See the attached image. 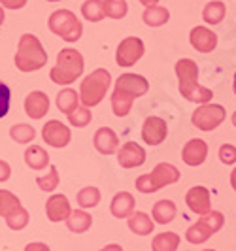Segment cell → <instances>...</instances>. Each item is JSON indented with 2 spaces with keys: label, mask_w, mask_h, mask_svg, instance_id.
<instances>
[{
  "label": "cell",
  "mask_w": 236,
  "mask_h": 251,
  "mask_svg": "<svg viewBox=\"0 0 236 251\" xmlns=\"http://www.w3.org/2000/svg\"><path fill=\"white\" fill-rule=\"evenodd\" d=\"M149 91V81L140 74H121L112 93V110L117 117L129 115L136 99Z\"/></svg>",
  "instance_id": "obj_1"
},
{
  "label": "cell",
  "mask_w": 236,
  "mask_h": 251,
  "mask_svg": "<svg viewBox=\"0 0 236 251\" xmlns=\"http://www.w3.org/2000/svg\"><path fill=\"white\" fill-rule=\"evenodd\" d=\"M176 75L180 81L182 97L195 104H208L213 97V91L199 85V66L193 59H180L176 63Z\"/></svg>",
  "instance_id": "obj_2"
},
{
  "label": "cell",
  "mask_w": 236,
  "mask_h": 251,
  "mask_svg": "<svg viewBox=\"0 0 236 251\" xmlns=\"http://www.w3.org/2000/svg\"><path fill=\"white\" fill-rule=\"evenodd\" d=\"M48 63V53L34 34H23L15 51V68L21 72H36Z\"/></svg>",
  "instance_id": "obj_3"
},
{
  "label": "cell",
  "mask_w": 236,
  "mask_h": 251,
  "mask_svg": "<svg viewBox=\"0 0 236 251\" xmlns=\"http://www.w3.org/2000/svg\"><path fill=\"white\" fill-rule=\"evenodd\" d=\"M83 68H85L83 55L72 48H66L57 55V63L51 68L50 77L57 85H70L83 74Z\"/></svg>",
  "instance_id": "obj_4"
},
{
  "label": "cell",
  "mask_w": 236,
  "mask_h": 251,
  "mask_svg": "<svg viewBox=\"0 0 236 251\" xmlns=\"http://www.w3.org/2000/svg\"><path fill=\"white\" fill-rule=\"evenodd\" d=\"M112 85V74L106 68H97L83 77L79 85V102L85 108H95L104 100L108 89Z\"/></svg>",
  "instance_id": "obj_5"
},
{
  "label": "cell",
  "mask_w": 236,
  "mask_h": 251,
  "mask_svg": "<svg viewBox=\"0 0 236 251\" xmlns=\"http://www.w3.org/2000/svg\"><path fill=\"white\" fill-rule=\"evenodd\" d=\"M50 30L59 36L64 42H78L81 34H83V25L81 21L76 17L74 12L70 10H57L50 15V21H48Z\"/></svg>",
  "instance_id": "obj_6"
},
{
  "label": "cell",
  "mask_w": 236,
  "mask_h": 251,
  "mask_svg": "<svg viewBox=\"0 0 236 251\" xmlns=\"http://www.w3.org/2000/svg\"><path fill=\"white\" fill-rule=\"evenodd\" d=\"M225 117H227V112H225L221 104L208 102V104H200L199 108L193 112L191 123L200 130H204V132H211L223 123Z\"/></svg>",
  "instance_id": "obj_7"
},
{
  "label": "cell",
  "mask_w": 236,
  "mask_h": 251,
  "mask_svg": "<svg viewBox=\"0 0 236 251\" xmlns=\"http://www.w3.org/2000/svg\"><path fill=\"white\" fill-rule=\"evenodd\" d=\"M146 46L138 36H129L119 42L117 51H115V63L121 68H131L144 57Z\"/></svg>",
  "instance_id": "obj_8"
},
{
  "label": "cell",
  "mask_w": 236,
  "mask_h": 251,
  "mask_svg": "<svg viewBox=\"0 0 236 251\" xmlns=\"http://www.w3.org/2000/svg\"><path fill=\"white\" fill-rule=\"evenodd\" d=\"M42 138L44 142L51 146V148H66L70 144V138H72V132H70V126H66L62 121L59 119H51L48 121L44 128H42Z\"/></svg>",
  "instance_id": "obj_9"
},
{
  "label": "cell",
  "mask_w": 236,
  "mask_h": 251,
  "mask_svg": "<svg viewBox=\"0 0 236 251\" xmlns=\"http://www.w3.org/2000/svg\"><path fill=\"white\" fill-rule=\"evenodd\" d=\"M168 136V125L162 117L157 115H149L142 125V140L148 146H159Z\"/></svg>",
  "instance_id": "obj_10"
},
{
  "label": "cell",
  "mask_w": 236,
  "mask_h": 251,
  "mask_svg": "<svg viewBox=\"0 0 236 251\" xmlns=\"http://www.w3.org/2000/svg\"><path fill=\"white\" fill-rule=\"evenodd\" d=\"M117 163L123 168H138L146 163V150L136 142H127L117 150Z\"/></svg>",
  "instance_id": "obj_11"
},
{
  "label": "cell",
  "mask_w": 236,
  "mask_h": 251,
  "mask_svg": "<svg viewBox=\"0 0 236 251\" xmlns=\"http://www.w3.org/2000/svg\"><path fill=\"white\" fill-rule=\"evenodd\" d=\"M189 42L193 50H197L199 53H211L217 48V34L208 26L200 25L189 32Z\"/></svg>",
  "instance_id": "obj_12"
},
{
  "label": "cell",
  "mask_w": 236,
  "mask_h": 251,
  "mask_svg": "<svg viewBox=\"0 0 236 251\" xmlns=\"http://www.w3.org/2000/svg\"><path fill=\"white\" fill-rule=\"evenodd\" d=\"M185 202H187V208L197 215H202L211 210L210 191H208V187H202V185L189 189L185 195Z\"/></svg>",
  "instance_id": "obj_13"
},
{
  "label": "cell",
  "mask_w": 236,
  "mask_h": 251,
  "mask_svg": "<svg viewBox=\"0 0 236 251\" xmlns=\"http://www.w3.org/2000/svg\"><path fill=\"white\" fill-rule=\"evenodd\" d=\"M208 157V144L202 138H191L182 150V161L187 166H200Z\"/></svg>",
  "instance_id": "obj_14"
},
{
  "label": "cell",
  "mask_w": 236,
  "mask_h": 251,
  "mask_svg": "<svg viewBox=\"0 0 236 251\" xmlns=\"http://www.w3.org/2000/svg\"><path fill=\"white\" fill-rule=\"evenodd\" d=\"M70 214H72V208H70V202L64 195H51L48 199V202H46V217L50 219L51 223L66 221Z\"/></svg>",
  "instance_id": "obj_15"
},
{
  "label": "cell",
  "mask_w": 236,
  "mask_h": 251,
  "mask_svg": "<svg viewBox=\"0 0 236 251\" xmlns=\"http://www.w3.org/2000/svg\"><path fill=\"white\" fill-rule=\"evenodd\" d=\"M93 146L95 150L102 155H113L119 150V136L115 134V130L110 126H102L95 132L93 136Z\"/></svg>",
  "instance_id": "obj_16"
},
{
  "label": "cell",
  "mask_w": 236,
  "mask_h": 251,
  "mask_svg": "<svg viewBox=\"0 0 236 251\" xmlns=\"http://www.w3.org/2000/svg\"><path fill=\"white\" fill-rule=\"evenodd\" d=\"M149 179H151L153 187L159 191L166 185H172L176 181H180V170L170 163H159L153 168V172L149 174Z\"/></svg>",
  "instance_id": "obj_17"
},
{
  "label": "cell",
  "mask_w": 236,
  "mask_h": 251,
  "mask_svg": "<svg viewBox=\"0 0 236 251\" xmlns=\"http://www.w3.org/2000/svg\"><path fill=\"white\" fill-rule=\"evenodd\" d=\"M50 112V99L42 91H32L25 99V113L30 119H42Z\"/></svg>",
  "instance_id": "obj_18"
},
{
  "label": "cell",
  "mask_w": 236,
  "mask_h": 251,
  "mask_svg": "<svg viewBox=\"0 0 236 251\" xmlns=\"http://www.w3.org/2000/svg\"><path fill=\"white\" fill-rule=\"evenodd\" d=\"M136 208V202H134V197L127 191H121L117 193L112 199V204H110V212H112L113 217L117 219H127L129 215L134 212Z\"/></svg>",
  "instance_id": "obj_19"
},
{
  "label": "cell",
  "mask_w": 236,
  "mask_h": 251,
  "mask_svg": "<svg viewBox=\"0 0 236 251\" xmlns=\"http://www.w3.org/2000/svg\"><path fill=\"white\" fill-rule=\"evenodd\" d=\"M127 225L131 228V232H134L138 236H148L155 228V221L146 212H132L127 217Z\"/></svg>",
  "instance_id": "obj_20"
},
{
  "label": "cell",
  "mask_w": 236,
  "mask_h": 251,
  "mask_svg": "<svg viewBox=\"0 0 236 251\" xmlns=\"http://www.w3.org/2000/svg\"><path fill=\"white\" fill-rule=\"evenodd\" d=\"M176 214H178V208L172 201L168 199H162L153 204V210H151V219L159 225H166L170 221H174Z\"/></svg>",
  "instance_id": "obj_21"
},
{
  "label": "cell",
  "mask_w": 236,
  "mask_h": 251,
  "mask_svg": "<svg viewBox=\"0 0 236 251\" xmlns=\"http://www.w3.org/2000/svg\"><path fill=\"white\" fill-rule=\"evenodd\" d=\"M25 163L30 170H44L50 166V153L42 146H30L25 151Z\"/></svg>",
  "instance_id": "obj_22"
},
{
  "label": "cell",
  "mask_w": 236,
  "mask_h": 251,
  "mask_svg": "<svg viewBox=\"0 0 236 251\" xmlns=\"http://www.w3.org/2000/svg\"><path fill=\"white\" fill-rule=\"evenodd\" d=\"M91 225H93V217L85 210H72V214L68 215V219H66L68 230L74 232V234L87 232L89 228H91Z\"/></svg>",
  "instance_id": "obj_23"
},
{
  "label": "cell",
  "mask_w": 236,
  "mask_h": 251,
  "mask_svg": "<svg viewBox=\"0 0 236 251\" xmlns=\"http://www.w3.org/2000/svg\"><path fill=\"white\" fill-rule=\"evenodd\" d=\"M225 15H227V6L221 0H211L202 10V19L208 25H219L225 19Z\"/></svg>",
  "instance_id": "obj_24"
},
{
  "label": "cell",
  "mask_w": 236,
  "mask_h": 251,
  "mask_svg": "<svg viewBox=\"0 0 236 251\" xmlns=\"http://www.w3.org/2000/svg\"><path fill=\"white\" fill-rule=\"evenodd\" d=\"M180 234L176 232H159L153 242H151V250L153 251H178L180 248Z\"/></svg>",
  "instance_id": "obj_25"
},
{
  "label": "cell",
  "mask_w": 236,
  "mask_h": 251,
  "mask_svg": "<svg viewBox=\"0 0 236 251\" xmlns=\"http://www.w3.org/2000/svg\"><path fill=\"white\" fill-rule=\"evenodd\" d=\"M57 108H59V112L62 113H68L74 112L76 108L79 106V93H76L74 89H62L61 93L57 95Z\"/></svg>",
  "instance_id": "obj_26"
},
{
  "label": "cell",
  "mask_w": 236,
  "mask_h": 251,
  "mask_svg": "<svg viewBox=\"0 0 236 251\" xmlns=\"http://www.w3.org/2000/svg\"><path fill=\"white\" fill-rule=\"evenodd\" d=\"M213 236V232H211V228L208 225H204L202 221H197V223H193V225L189 226L185 230V238L189 244H195V246H199V244H204L206 240H210Z\"/></svg>",
  "instance_id": "obj_27"
},
{
  "label": "cell",
  "mask_w": 236,
  "mask_h": 251,
  "mask_svg": "<svg viewBox=\"0 0 236 251\" xmlns=\"http://www.w3.org/2000/svg\"><path fill=\"white\" fill-rule=\"evenodd\" d=\"M142 19L148 26H162L168 23L170 12L166 8H162V6H151V8H146Z\"/></svg>",
  "instance_id": "obj_28"
},
{
  "label": "cell",
  "mask_w": 236,
  "mask_h": 251,
  "mask_svg": "<svg viewBox=\"0 0 236 251\" xmlns=\"http://www.w3.org/2000/svg\"><path fill=\"white\" fill-rule=\"evenodd\" d=\"M17 208H21V201L17 195H13L8 189H0V217H8Z\"/></svg>",
  "instance_id": "obj_29"
},
{
  "label": "cell",
  "mask_w": 236,
  "mask_h": 251,
  "mask_svg": "<svg viewBox=\"0 0 236 251\" xmlns=\"http://www.w3.org/2000/svg\"><path fill=\"white\" fill-rule=\"evenodd\" d=\"M100 197H102V195H100L99 187L87 185V187H83L79 193H78L76 201H78V204H79V208H81V210H87V208H95V206H99Z\"/></svg>",
  "instance_id": "obj_30"
},
{
  "label": "cell",
  "mask_w": 236,
  "mask_h": 251,
  "mask_svg": "<svg viewBox=\"0 0 236 251\" xmlns=\"http://www.w3.org/2000/svg\"><path fill=\"white\" fill-rule=\"evenodd\" d=\"M81 15L91 21V23H99L102 21L106 15H104V2L102 0H87L83 2L81 6Z\"/></svg>",
  "instance_id": "obj_31"
},
{
  "label": "cell",
  "mask_w": 236,
  "mask_h": 251,
  "mask_svg": "<svg viewBox=\"0 0 236 251\" xmlns=\"http://www.w3.org/2000/svg\"><path fill=\"white\" fill-rule=\"evenodd\" d=\"M36 136L34 126L26 125V123H17V125L10 126V138L17 144H30Z\"/></svg>",
  "instance_id": "obj_32"
},
{
  "label": "cell",
  "mask_w": 236,
  "mask_h": 251,
  "mask_svg": "<svg viewBox=\"0 0 236 251\" xmlns=\"http://www.w3.org/2000/svg\"><path fill=\"white\" fill-rule=\"evenodd\" d=\"M104 2V15L110 19H123L129 12V4L125 0H102Z\"/></svg>",
  "instance_id": "obj_33"
},
{
  "label": "cell",
  "mask_w": 236,
  "mask_h": 251,
  "mask_svg": "<svg viewBox=\"0 0 236 251\" xmlns=\"http://www.w3.org/2000/svg\"><path fill=\"white\" fill-rule=\"evenodd\" d=\"M91 119H93V112L85 108V106H78L74 112L68 113V123L76 128H83V126H87L91 123Z\"/></svg>",
  "instance_id": "obj_34"
},
{
  "label": "cell",
  "mask_w": 236,
  "mask_h": 251,
  "mask_svg": "<svg viewBox=\"0 0 236 251\" xmlns=\"http://www.w3.org/2000/svg\"><path fill=\"white\" fill-rule=\"evenodd\" d=\"M59 181H61V177H59V170H57V166H50V172H48L46 176L36 177L38 187L42 189V191H46V193L55 191V189L59 187Z\"/></svg>",
  "instance_id": "obj_35"
},
{
  "label": "cell",
  "mask_w": 236,
  "mask_h": 251,
  "mask_svg": "<svg viewBox=\"0 0 236 251\" xmlns=\"http://www.w3.org/2000/svg\"><path fill=\"white\" fill-rule=\"evenodd\" d=\"M28 212H26L25 208L21 206V208H17L13 214H10L6 217V225L10 226L12 230H23L26 225H28Z\"/></svg>",
  "instance_id": "obj_36"
},
{
  "label": "cell",
  "mask_w": 236,
  "mask_h": 251,
  "mask_svg": "<svg viewBox=\"0 0 236 251\" xmlns=\"http://www.w3.org/2000/svg\"><path fill=\"white\" fill-rule=\"evenodd\" d=\"M200 221L204 223V225H208L211 228V232L215 234V232H219L225 225V217L221 212H217V210H210V212H206V214L200 215Z\"/></svg>",
  "instance_id": "obj_37"
},
{
  "label": "cell",
  "mask_w": 236,
  "mask_h": 251,
  "mask_svg": "<svg viewBox=\"0 0 236 251\" xmlns=\"http://www.w3.org/2000/svg\"><path fill=\"white\" fill-rule=\"evenodd\" d=\"M10 106H12V91L4 81H0V119L8 115Z\"/></svg>",
  "instance_id": "obj_38"
},
{
  "label": "cell",
  "mask_w": 236,
  "mask_h": 251,
  "mask_svg": "<svg viewBox=\"0 0 236 251\" xmlns=\"http://www.w3.org/2000/svg\"><path fill=\"white\" fill-rule=\"evenodd\" d=\"M219 161L223 164L236 163V148L233 144H223V146L219 148Z\"/></svg>",
  "instance_id": "obj_39"
},
{
  "label": "cell",
  "mask_w": 236,
  "mask_h": 251,
  "mask_svg": "<svg viewBox=\"0 0 236 251\" xmlns=\"http://www.w3.org/2000/svg\"><path fill=\"white\" fill-rule=\"evenodd\" d=\"M136 191L140 193H144V195H151V193H155L157 189L153 187V183H151V179H149V174H142V176L136 179Z\"/></svg>",
  "instance_id": "obj_40"
},
{
  "label": "cell",
  "mask_w": 236,
  "mask_h": 251,
  "mask_svg": "<svg viewBox=\"0 0 236 251\" xmlns=\"http://www.w3.org/2000/svg\"><path fill=\"white\" fill-rule=\"evenodd\" d=\"M0 6L8 10H21L26 6V0H0Z\"/></svg>",
  "instance_id": "obj_41"
},
{
  "label": "cell",
  "mask_w": 236,
  "mask_h": 251,
  "mask_svg": "<svg viewBox=\"0 0 236 251\" xmlns=\"http://www.w3.org/2000/svg\"><path fill=\"white\" fill-rule=\"evenodd\" d=\"M10 176H12V168H10V164L0 159V183L8 181V179H10Z\"/></svg>",
  "instance_id": "obj_42"
},
{
  "label": "cell",
  "mask_w": 236,
  "mask_h": 251,
  "mask_svg": "<svg viewBox=\"0 0 236 251\" xmlns=\"http://www.w3.org/2000/svg\"><path fill=\"white\" fill-rule=\"evenodd\" d=\"M25 251H51V250L50 246L44 244V242H30V244L25 246Z\"/></svg>",
  "instance_id": "obj_43"
},
{
  "label": "cell",
  "mask_w": 236,
  "mask_h": 251,
  "mask_svg": "<svg viewBox=\"0 0 236 251\" xmlns=\"http://www.w3.org/2000/svg\"><path fill=\"white\" fill-rule=\"evenodd\" d=\"M99 251H123V248L119 246V244H108L106 248H102V250Z\"/></svg>",
  "instance_id": "obj_44"
},
{
  "label": "cell",
  "mask_w": 236,
  "mask_h": 251,
  "mask_svg": "<svg viewBox=\"0 0 236 251\" xmlns=\"http://www.w3.org/2000/svg\"><path fill=\"white\" fill-rule=\"evenodd\" d=\"M142 6H146V8H151V6H157L159 4V0H138Z\"/></svg>",
  "instance_id": "obj_45"
},
{
  "label": "cell",
  "mask_w": 236,
  "mask_h": 251,
  "mask_svg": "<svg viewBox=\"0 0 236 251\" xmlns=\"http://www.w3.org/2000/svg\"><path fill=\"white\" fill-rule=\"evenodd\" d=\"M231 187L236 191V166H235V170L231 172Z\"/></svg>",
  "instance_id": "obj_46"
},
{
  "label": "cell",
  "mask_w": 236,
  "mask_h": 251,
  "mask_svg": "<svg viewBox=\"0 0 236 251\" xmlns=\"http://www.w3.org/2000/svg\"><path fill=\"white\" fill-rule=\"evenodd\" d=\"M2 23H4V8L0 6V25H2Z\"/></svg>",
  "instance_id": "obj_47"
},
{
  "label": "cell",
  "mask_w": 236,
  "mask_h": 251,
  "mask_svg": "<svg viewBox=\"0 0 236 251\" xmlns=\"http://www.w3.org/2000/svg\"><path fill=\"white\" fill-rule=\"evenodd\" d=\"M233 125H235V126H236V112H235V113H233Z\"/></svg>",
  "instance_id": "obj_48"
},
{
  "label": "cell",
  "mask_w": 236,
  "mask_h": 251,
  "mask_svg": "<svg viewBox=\"0 0 236 251\" xmlns=\"http://www.w3.org/2000/svg\"><path fill=\"white\" fill-rule=\"evenodd\" d=\"M233 87H235V93H236V74H235V81H233Z\"/></svg>",
  "instance_id": "obj_49"
},
{
  "label": "cell",
  "mask_w": 236,
  "mask_h": 251,
  "mask_svg": "<svg viewBox=\"0 0 236 251\" xmlns=\"http://www.w3.org/2000/svg\"><path fill=\"white\" fill-rule=\"evenodd\" d=\"M48 2H59V0H48Z\"/></svg>",
  "instance_id": "obj_50"
},
{
  "label": "cell",
  "mask_w": 236,
  "mask_h": 251,
  "mask_svg": "<svg viewBox=\"0 0 236 251\" xmlns=\"http://www.w3.org/2000/svg\"><path fill=\"white\" fill-rule=\"evenodd\" d=\"M202 251H215V250H202Z\"/></svg>",
  "instance_id": "obj_51"
}]
</instances>
